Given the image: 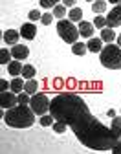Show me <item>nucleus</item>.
<instances>
[{"instance_id":"nucleus-1","label":"nucleus","mask_w":121,"mask_h":154,"mask_svg":"<svg viewBox=\"0 0 121 154\" xmlns=\"http://www.w3.org/2000/svg\"><path fill=\"white\" fill-rule=\"evenodd\" d=\"M50 114L55 119L64 121L75 134V138L92 150H112L119 141L112 128L105 127L90 114L86 103L77 94H57L50 103Z\"/></svg>"},{"instance_id":"nucleus-2","label":"nucleus","mask_w":121,"mask_h":154,"mask_svg":"<svg viewBox=\"0 0 121 154\" xmlns=\"http://www.w3.org/2000/svg\"><path fill=\"white\" fill-rule=\"evenodd\" d=\"M4 123L13 128H28L35 123V112L29 105H15L4 114Z\"/></svg>"},{"instance_id":"nucleus-3","label":"nucleus","mask_w":121,"mask_h":154,"mask_svg":"<svg viewBox=\"0 0 121 154\" xmlns=\"http://www.w3.org/2000/svg\"><path fill=\"white\" fill-rule=\"evenodd\" d=\"M101 64L108 70H121V46L108 42L103 50L99 51Z\"/></svg>"},{"instance_id":"nucleus-4","label":"nucleus","mask_w":121,"mask_h":154,"mask_svg":"<svg viewBox=\"0 0 121 154\" xmlns=\"http://www.w3.org/2000/svg\"><path fill=\"white\" fill-rule=\"evenodd\" d=\"M57 33H59V37L63 38L64 42H68V44H73V42H77V38H79V28H75L73 26V22L70 20H64V18H60V20L57 22Z\"/></svg>"},{"instance_id":"nucleus-5","label":"nucleus","mask_w":121,"mask_h":154,"mask_svg":"<svg viewBox=\"0 0 121 154\" xmlns=\"http://www.w3.org/2000/svg\"><path fill=\"white\" fill-rule=\"evenodd\" d=\"M50 99L46 94H33L31 95V101H29V106L33 108V112L37 116H44L50 112Z\"/></svg>"},{"instance_id":"nucleus-6","label":"nucleus","mask_w":121,"mask_h":154,"mask_svg":"<svg viewBox=\"0 0 121 154\" xmlns=\"http://www.w3.org/2000/svg\"><path fill=\"white\" fill-rule=\"evenodd\" d=\"M15 105H18V97L15 95V92L11 90V92H0V106H2L4 110H8V108H13Z\"/></svg>"},{"instance_id":"nucleus-7","label":"nucleus","mask_w":121,"mask_h":154,"mask_svg":"<svg viewBox=\"0 0 121 154\" xmlns=\"http://www.w3.org/2000/svg\"><path fill=\"white\" fill-rule=\"evenodd\" d=\"M107 26L108 28L121 26V4H116V8H112L110 13L107 15Z\"/></svg>"},{"instance_id":"nucleus-8","label":"nucleus","mask_w":121,"mask_h":154,"mask_svg":"<svg viewBox=\"0 0 121 154\" xmlns=\"http://www.w3.org/2000/svg\"><path fill=\"white\" fill-rule=\"evenodd\" d=\"M18 31H20V37L28 38V41H33L35 35H37V28H35L33 22H26V24H22V28H20Z\"/></svg>"},{"instance_id":"nucleus-9","label":"nucleus","mask_w":121,"mask_h":154,"mask_svg":"<svg viewBox=\"0 0 121 154\" xmlns=\"http://www.w3.org/2000/svg\"><path fill=\"white\" fill-rule=\"evenodd\" d=\"M11 53H13V57H15V59L22 61V59H28L29 50H28V46H24V44H15V46L11 48Z\"/></svg>"},{"instance_id":"nucleus-10","label":"nucleus","mask_w":121,"mask_h":154,"mask_svg":"<svg viewBox=\"0 0 121 154\" xmlns=\"http://www.w3.org/2000/svg\"><path fill=\"white\" fill-rule=\"evenodd\" d=\"M79 33H81V37H86V38H90V37L94 35V22L81 20V22H79Z\"/></svg>"},{"instance_id":"nucleus-11","label":"nucleus","mask_w":121,"mask_h":154,"mask_svg":"<svg viewBox=\"0 0 121 154\" xmlns=\"http://www.w3.org/2000/svg\"><path fill=\"white\" fill-rule=\"evenodd\" d=\"M86 46H88V51H92V53H97V51H101L103 50V38H95V37H90L88 38V42H86Z\"/></svg>"},{"instance_id":"nucleus-12","label":"nucleus","mask_w":121,"mask_h":154,"mask_svg":"<svg viewBox=\"0 0 121 154\" xmlns=\"http://www.w3.org/2000/svg\"><path fill=\"white\" fill-rule=\"evenodd\" d=\"M18 37H20V31H17V29H8V31H4V42L15 46V44H18Z\"/></svg>"},{"instance_id":"nucleus-13","label":"nucleus","mask_w":121,"mask_h":154,"mask_svg":"<svg viewBox=\"0 0 121 154\" xmlns=\"http://www.w3.org/2000/svg\"><path fill=\"white\" fill-rule=\"evenodd\" d=\"M101 38H103V42H114L116 38H117V35L114 33V28H103L101 29Z\"/></svg>"},{"instance_id":"nucleus-14","label":"nucleus","mask_w":121,"mask_h":154,"mask_svg":"<svg viewBox=\"0 0 121 154\" xmlns=\"http://www.w3.org/2000/svg\"><path fill=\"white\" fill-rule=\"evenodd\" d=\"M22 68H24V66L20 64V61H18V59L11 61V63L8 64V72H9V73H11L13 77H18L20 73H22Z\"/></svg>"},{"instance_id":"nucleus-15","label":"nucleus","mask_w":121,"mask_h":154,"mask_svg":"<svg viewBox=\"0 0 121 154\" xmlns=\"http://www.w3.org/2000/svg\"><path fill=\"white\" fill-rule=\"evenodd\" d=\"M68 18H70L72 22H81V20H83V9L73 6V8L70 9V13H68Z\"/></svg>"},{"instance_id":"nucleus-16","label":"nucleus","mask_w":121,"mask_h":154,"mask_svg":"<svg viewBox=\"0 0 121 154\" xmlns=\"http://www.w3.org/2000/svg\"><path fill=\"white\" fill-rule=\"evenodd\" d=\"M92 11L95 15L105 13L107 11V2H105V0H94V2H92Z\"/></svg>"},{"instance_id":"nucleus-17","label":"nucleus","mask_w":121,"mask_h":154,"mask_svg":"<svg viewBox=\"0 0 121 154\" xmlns=\"http://www.w3.org/2000/svg\"><path fill=\"white\" fill-rule=\"evenodd\" d=\"M72 51H73L75 55H81V57H83V55L88 51V46H86L85 42H73V44H72Z\"/></svg>"},{"instance_id":"nucleus-18","label":"nucleus","mask_w":121,"mask_h":154,"mask_svg":"<svg viewBox=\"0 0 121 154\" xmlns=\"http://www.w3.org/2000/svg\"><path fill=\"white\" fill-rule=\"evenodd\" d=\"M37 88H39V83H37L35 79H28V81H26V85H24V92H28L29 95L37 94Z\"/></svg>"},{"instance_id":"nucleus-19","label":"nucleus","mask_w":121,"mask_h":154,"mask_svg":"<svg viewBox=\"0 0 121 154\" xmlns=\"http://www.w3.org/2000/svg\"><path fill=\"white\" fill-rule=\"evenodd\" d=\"M24 85H26V83H24L22 79H18V77H15V79L11 81V86H9V88H11L15 94H20V92L24 90Z\"/></svg>"},{"instance_id":"nucleus-20","label":"nucleus","mask_w":121,"mask_h":154,"mask_svg":"<svg viewBox=\"0 0 121 154\" xmlns=\"http://www.w3.org/2000/svg\"><path fill=\"white\" fill-rule=\"evenodd\" d=\"M110 128L114 130L116 136L121 140V118H117V116H116V118H112V127Z\"/></svg>"},{"instance_id":"nucleus-21","label":"nucleus","mask_w":121,"mask_h":154,"mask_svg":"<svg viewBox=\"0 0 121 154\" xmlns=\"http://www.w3.org/2000/svg\"><path fill=\"white\" fill-rule=\"evenodd\" d=\"M11 57H13V53L8 51L6 48H2V50H0V64H9L11 63Z\"/></svg>"},{"instance_id":"nucleus-22","label":"nucleus","mask_w":121,"mask_h":154,"mask_svg":"<svg viewBox=\"0 0 121 154\" xmlns=\"http://www.w3.org/2000/svg\"><path fill=\"white\" fill-rule=\"evenodd\" d=\"M64 15H66V6H64V4H63V6L57 4V6L53 8V17H55V18H59V20H60V18H64Z\"/></svg>"},{"instance_id":"nucleus-23","label":"nucleus","mask_w":121,"mask_h":154,"mask_svg":"<svg viewBox=\"0 0 121 154\" xmlns=\"http://www.w3.org/2000/svg\"><path fill=\"white\" fill-rule=\"evenodd\" d=\"M53 123H55V118H53L50 112L44 114V116H40V125H42V127H51Z\"/></svg>"},{"instance_id":"nucleus-24","label":"nucleus","mask_w":121,"mask_h":154,"mask_svg":"<svg viewBox=\"0 0 121 154\" xmlns=\"http://www.w3.org/2000/svg\"><path fill=\"white\" fill-rule=\"evenodd\" d=\"M22 77H24V79H33V77H35V68L31 64H26L22 68Z\"/></svg>"},{"instance_id":"nucleus-25","label":"nucleus","mask_w":121,"mask_h":154,"mask_svg":"<svg viewBox=\"0 0 121 154\" xmlns=\"http://www.w3.org/2000/svg\"><path fill=\"white\" fill-rule=\"evenodd\" d=\"M51 127H53V130H55L57 134H63V132L66 130V127H68V125H66L64 121H59V119H55V123H53Z\"/></svg>"},{"instance_id":"nucleus-26","label":"nucleus","mask_w":121,"mask_h":154,"mask_svg":"<svg viewBox=\"0 0 121 154\" xmlns=\"http://www.w3.org/2000/svg\"><path fill=\"white\" fill-rule=\"evenodd\" d=\"M94 26L95 28H107V17H101V15H97L95 18H94Z\"/></svg>"},{"instance_id":"nucleus-27","label":"nucleus","mask_w":121,"mask_h":154,"mask_svg":"<svg viewBox=\"0 0 121 154\" xmlns=\"http://www.w3.org/2000/svg\"><path fill=\"white\" fill-rule=\"evenodd\" d=\"M17 97H18V103H20V105H29V101H31V97H29L28 92H20V94H17Z\"/></svg>"},{"instance_id":"nucleus-28","label":"nucleus","mask_w":121,"mask_h":154,"mask_svg":"<svg viewBox=\"0 0 121 154\" xmlns=\"http://www.w3.org/2000/svg\"><path fill=\"white\" fill-rule=\"evenodd\" d=\"M59 2H60V0H40V8L50 9V8H55Z\"/></svg>"},{"instance_id":"nucleus-29","label":"nucleus","mask_w":121,"mask_h":154,"mask_svg":"<svg viewBox=\"0 0 121 154\" xmlns=\"http://www.w3.org/2000/svg\"><path fill=\"white\" fill-rule=\"evenodd\" d=\"M28 17H29V20H31V22H35V20H40V18H42V13L37 11V9H31V11L28 13Z\"/></svg>"},{"instance_id":"nucleus-30","label":"nucleus","mask_w":121,"mask_h":154,"mask_svg":"<svg viewBox=\"0 0 121 154\" xmlns=\"http://www.w3.org/2000/svg\"><path fill=\"white\" fill-rule=\"evenodd\" d=\"M51 18H53V13H44L42 18H40V22H42L44 26H50L51 24Z\"/></svg>"},{"instance_id":"nucleus-31","label":"nucleus","mask_w":121,"mask_h":154,"mask_svg":"<svg viewBox=\"0 0 121 154\" xmlns=\"http://www.w3.org/2000/svg\"><path fill=\"white\" fill-rule=\"evenodd\" d=\"M8 86H11V83L8 85V81H6V79H0V90L6 92V90H8Z\"/></svg>"},{"instance_id":"nucleus-32","label":"nucleus","mask_w":121,"mask_h":154,"mask_svg":"<svg viewBox=\"0 0 121 154\" xmlns=\"http://www.w3.org/2000/svg\"><path fill=\"white\" fill-rule=\"evenodd\" d=\"M112 152H114V154H121V140L112 147Z\"/></svg>"},{"instance_id":"nucleus-33","label":"nucleus","mask_w":121,"mask_h":154,"mask_svg":"<svg viewBox=\"0 0 121 154\" xmlns=\"http://www.w3.org/2000/svg\"><path fill=\"white\" fill-rule=\"evenodd\" d=\"M75 2H77V0H63V4H64L66 8H73V6H75Z\"/></svg>"},{"instance_id":"nucleus-34","label":"nucleus","mask_w":121,"mask_h":154,"mask_svg":"<svg viewBox=\"0 0 121 154\" xmlns=\"http://www.w3.org/2000/svg\"><path fill=\"white\" fill-rule=\"evenodd\" d=\"M107 116H108V118H116V110H112V108H110V110L107 112Z\"/></svg>"},{"instance_id":"nucleus-35","label":"nucleus","mask_w":121,"mask_h":154,"mask_svg":"<svg viewBox=\"0 0 121 154\" xmlns=\"http://www.w3.org/2000/svg\"><path fill=\"white\" fill-rule=\"evenodd\" d=\"M110 4H121V0H110Z\"/></svg>"},{"instance_id":"nucleus-36","label":"nucleus","mask_w":121,"mask_h":154,"mask_svg":"<svg viewBox=\"0 0 121 154\" xmlns=\"http://www.w3.org/2000/svg\"><path fill=\"white\" fill-rule=\"evenodd\" d=\"M116 41H117V44L121 46V35H117V38H116Z\"/></svg>"},{"instance_id":"nucleus-37","label":"nucleus","mask_w":121,"mask_h":154,"mask_svg":"<svg viewBox=\"0 0 121 154\" xmlns=\"http://www.w3.org/2000/svg\"><path fill=\"white\" fill-rule=\"evenodd\" d=\"M86 2H94V0H86Z\"/></svg>"}]
</instances>
